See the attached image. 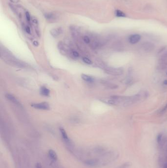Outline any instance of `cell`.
Instances as JSON below:
<instances>
[{
    "instance_id": "cell-1",
    "label": "cell",
    "mask_w": 167,
    "mask_h": 168,
    "mask_svg": "<svg viewBox=\"0 0 167 168\" xmlns=\"http://www.w3.org/2000/svg\"><path fill=\"white\" fill-rule=\"evenodd\" d=\"M147 96V93L143 92L132 96L113 95L107 98H102L100 100L111 105L128 107L145 99Z\"/></svg>"
},
{
    "instance_id": "cell-2",
    "label": "cell",
    "mask_w": 167,
    "mask_h": 168,
    "mask_svg": "<svg viewBox=\"0 0 167 168\" xmlns=\"http://www.w3.org/2000/svg\"><path fill=\"white\" fill-rule=\"evenodd\" d=\"M158 66L159 69L162 70H167V48L163 49L160 52Z\"/></svg>"
},
{
    "instance_id": "cell-3",
    "label": "cell",
    "mask_w": 167,
    "mask_h": 168,
    "mask_svg": "<svg viewBox=\"0 0 167 168\" xmlns=\"http://www.w3.org/2000/svg\"><path fill=\"white\" fill-rule=\"evenodd\" d=\"M105 70L106 73L114 76L121 75L124 72L123 69L120 67H106Z\"/></svg>"
},
{
    "instance_id": "cell-4",
    "label": "cell",
    "mask_w": 167,
    "mask_h": 168,
    "mask_svg": "<svg viewBox=\"0 0 167 168\" xmlns=\"http://www.w3.org/2000/svg\"><path fill=\"white\" fill-rule=\"evenodd\" d=\"M31 106L33 108L40 110H48L50 109V107L47 102H42L39 103H32Z\"/></svg>"
},
{
    "instance_id": "cell-5",
    "label": "cell",
    "mask_w": 167,
    "mask_h": 168,
    "mask_svg": "<svg viewBox=\"0 0 167 168\" xmlns=\"http://www.w3.org/2000/svg\"><path fill=\"white\" fill-rule=\"evenodd\" d=\"M141 39V36L139 34H133L128 37V41L132 44H135L139 42Z\"/></svg>"
},
{
    "instance_id": "cell-6",
    "label": "cell",
    "mask_w": 167,
    "mask_h": 168,
    "mask_svg": "<svg viewBox=\"0 0 167 168\" xmlns=\"http://www.w3.org/2000/svg\"><path fill=\"white\" fill-rule=\"evenodd\" d=\"M5 96L8 100H9L11 102L14 103V104L18 105H20V106L21 105L20 102L17 100V99L15 98L13 95H10V94H7V95H6Z\"/></svg>"
},
{
    "instance_id": "cell-7",
    "label": "cell",
    "mask_w": 167,
    "mask_h": 168,
    "mask_svg": "<svg viewBox=\"0 0 167 168\" xmlns=\"http://www.w3.org/2000/svg\"><path fill=\"white\" fill-rule=\"evenodd\" d=\"M62 29L61 28L53 29L52 30H51L50 33L53 37H57V36H58L61 33H62Z\"/></svg>"
},
{
    "instance_id": "cell-8",
    "label": "cell",
    "mask_w": 167,
    "mask_h": 168,
    "mask_svg": "<svg viewBox=\"0 0 167 168\" xmlns=\"http://www.w3.org/2000/svg\"><path fill=\"white\" fill-rule=\"evenodd\" d=\"M40 93L42 95L45 96H48L50 95V90L47 88L42 87L40 88Z\"/></svg>"
},
{
    "instance_id": "cell-9",
    "label": "cell",
    "mask_w": 167,
    "mask_h": 168,
    "mask_svg": "<svg viewBox=\"0 0 167 168\" xmlns=\"http://www.w3.org/2000/svg\"><path fill=\"white\" fill-rule=\"evenodd\" d=\"M143 49L146 51H150L154 49V46L153 44L149 43H145L143 44Z\"/></svg>"
},
{
    "instance_id": "cell-10",
    "label": "cell",
    "mask_w": 167,
    "mask_h": 168,
    "mask_svg": "<svg viewBox=\"0 0 167 168\" xmlns=\"http://www.w3.org/2000/svg\"><path fill=\"white\" fill-rule=\"evenodd\" d=\"M81 77L83 80L88 82H93L94 81V79L92 77L84 74H81Z\"/></svg>"
},
{
    "instance_id": "cell-11",
    "label": "cell",
    "mask_w": 167,
    "mask_h": 168,
    "mask_svg": "<svg viewBox=\"0 0 167 168\" xmlns=\"http://www.w3.org/2000/svg\"><path fill=\"white\" fill-rule=\"evenodd\" d=\"M59 130H60L61 134V136L62 137V138H63V139L65 141H66V142H69V139L68 136L65 130L63 128H60Z\"/></svg>"
},
{
    "instance_id": "cell-12",
    "label": "cell",
    "mask_w": 167,
    "mask_h": 168,
    "mask_svg": "<svg viewBox=\"0 0 167 168\" xmlns=\"http://www.w3.org/2000/svg\"><path fill=\"white\" fill-rule=\"evenodd\" d=\"M98 160L96 159H90L88 160L85 161V164L89 166H94L98 164Z\"/></svg>"
},
{
    "instance_id": "cell-13",
    "label": "cell",
    "mask_w": 167,
    "mask_h": 168,
    "mask_svg": "<svg viewBox=\"0 0 167 168\" xmlns=\"http://www.w3.org/2000/svg\"><path fill=\"white\" fill-rule=\"evenodd\" d=\"M49 155L51 159L54 161L57 160V155L56 152L53 149H50L49 150Z\"/></svg>"
},
{
    "instance_id": "cell-14",
    "label": "cell",
    "mask_w": 167,
    "mask_h": 168,
    "mask_svg": "<svg viewBox=\"0 0 167 168\" xmlns=\"http://www.w3.org/2000/svg\"><path fill=\"white\" fill-rule=\"evenodd\" d=\"M115 16L117 17H125L127 16L126 14L122 11L120 10H116L115 11Z\"/></svg>"
},
{
    "instance_id": "cell-15",
    "label": "cell",
    "mask_w": 167,
    "mask_h": 168,
    "mask_svg": "<svg viewBox=\"0 0 167 168\" xmlns=\"http://www.w3.org/2000/svg\"><path fill=\"white\" fill-rule=\"evenodd\" d=\"M45 16L47 20L49 21H52V20H54L55 19V15L51 13H47L46 14H45Z\"/></svg>"
},
{
    "instance_id": "cell-16",
    "label": "cell",
    "mask_w": 167,
    "mask_h": 168,
    "mask_svg": "<svg viewBox=\"0 0 167 168\" xmlns=\"http://www.w3.org/2000/svg\"><path fill=\"white\" fill-rule=\"evenodd\" d=\"M82 60L83 61V62L85 63L86 64L88 65H92V62L91 61L89 58L86 57H84L82 58Z\"/></svg>"
},
{
    "instance_id": "cell-17",
    "label": "cell",
    "mask_w": 167,
    "mask_h": 168,
    "mask_svg": "<svg viewBox=\"0 0 167 168\" xmlns=\"http://www.w3.org/2000/svg\"><path fill=\"white\" fill-rule=\"evenodd\" d=\"M25 14H26V18L27 21L29 22L30 21V20H31V17H30V15L28 11H27V12H26Z\"/></svg>"
},
{
    "instance_id": "cell-18",
    "label": "cell",
    "mask_w": 167,
    "mask_h": 168,
    "mask_svg": "<svg viewBox=\"0 0 167 168\" xmlns=\"http://www.w3.org/2000/svg\"><path fill=\"white\" fill-rule=\"evenodd\" d=\"M83 41L85 43H87V44H88L90 42V38L88 37V36H85L83 37Z\"/></svg>"
},
{
    "instance_id": "cell-19",
    "label": "cell",
    "mask_w": 167,
    "mask_h": 168,
    "mask_svg": "<svg viewBox=\"0 0 167 168\" xmlns=\"http://www.w3.org/2000/svg\"><path fill=\"white\" fill-rule=\"evenodd\" d=\"M32 20L33 23L34 24H35V25H37L38 24V20H37V19L35 17H33L32 18Z\"/></svg>"
},
{
    "instance_id": "cell-20",
    "label": "cell",
    "mask_w": 167,
    "mask_h": 168,
    "mask_svg": "<svg viewBox=\"0 0 167 168\" xmlns=\"http://www.w3.org/2000/svg\"><path fill=\"white\" fill-rule=\"evenodd\" d=\"M25 31L27 33L30 34L31 33V30H30V29L28 26H26L25 27Z\"/></svg>"
},
{
    "instance_id": "cell-21",
    "label": "cell",
    "mask_w": 167,
    "mask_h": 168,
    "mask_svg": "<svg viewBox=\"0 0 167 168\" xmlns=\"http://www.w3.org/2000/svg\"><path fill=\"white\" fill-rule=\"evenodd\" d=\"M72 54H73V56H74L75 57H77V58H78V57H79L80 56V55H79V53L78 52H77V51H73L72 52Z\"/></svg>"
},
{
    "instance_id": "cell-22",
    "label": "cell",
    "mask_w": 167,
    "mask_h": 168,
    "mask_svg": "<svg viewBox=\"0 0 167 168\" xmlns=\"http://www.w3.org/2000/svg\"><path fill=\"white\" fill-rule=\"evenodd\" d=\"M36 168H42V165L40 163H37L36 164Z\"/></svg>"
},
{
    "instance_id": "cell-23",
    "label": "cell",
    "mask_w": 167,
    "mask_h": 168,
    "mask_svg": "<svg viewBox=\"0 0 167 168\" xmlns=\"http://www.w3.org/2000/svg\"><path fill=\"white\" fill-rule=\"evenodd\" d=\"M33 45L35 46H38L39 45V43H38L37 41H33Z\"/></svg>"
},
{
    "instance_id": "cell-24",
    "label": "cell",
    "mask_w": 167,
    "mask_h": 168,
    "mask_svg": "<svg viewBox=\"0 0 167 168\" xmlns=\"http://www.w3.org/2000/svg\"><path fill=\"white\" fill-rule=\"evenodd\" d=\"M10 1L13 3H17L19 2V0H10Z\"/></svg>"
},
{
    "instance_id": "cell-25",
    "label": "cell",
    "mask_w": 167,
    "mask_h": 168,
    "mask_svg": "<svg viewBox=\"0 0 167 168\" xmlns=\"http://www.w3.org/2000/svg\"><path fill=\"white\" fill-rule=\"evenodd\" d=\"M163 85L165 86H167V80H165L163 82Z\"/></svg>"
}]
</instances>
